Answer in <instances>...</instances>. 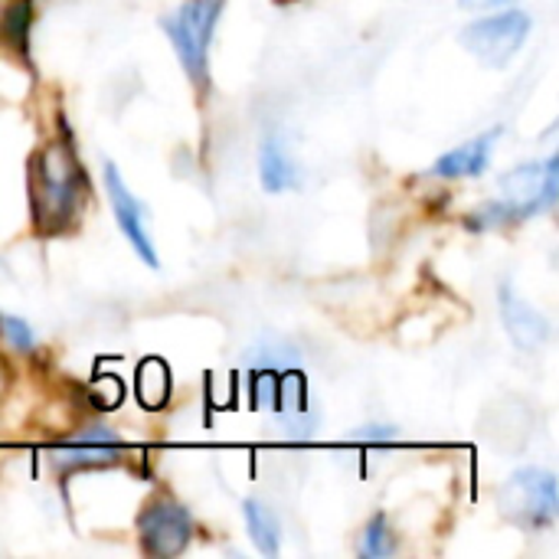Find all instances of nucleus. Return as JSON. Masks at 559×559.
I'll list each match as a JSON object with an SVG mask.
<instances>
[{
	"label": "nucleus",
	"mask_w": 559,
	"mask_h": 559,
	"mask_svg": "<svg viewBox=\"0 0 559 559\" xmlns=\"http://www.w3.org/2000/svg\"><path fill=\"white\" fill-rule=\"evenodd\" d=\"M82 200V170L66 141L46 144L29 167V206L33 226L43 233H59L75 216Z\"/></svg>",
	"instance_id": "nucleus-1"
},
{
	"label": "nucleus",
	"mask_w": 559,
	"mask_h": 559,
	"mask_svg": "<svg viewBox=\"0 0 559 559\" xmlns=\"http://www.w3.org/2000/svg\"><path fill=\"white\" fill-rule=\"evenodd\" d=\"M504 200L485 206V223H518L534 213H544L557 203L559 193V157H550L544 167L537 164H521L518 170L501 177Z\"/></svg>",
	"instance_id": "nucleus-2"
},
{
	"label": "nucleus",
	"mask_w": 559,
	"mask_h": 559,
	"mask_svg": "<svg viewBox=\"0 0 559 559\" xmlns=\"http://www.w3.org/2000/svg\"><path fill=\"white\" fill-rule=\"evenodd\" d=\"M223 13V0H187L174 16L164 20V29L183 62V72L197 82L206 85V59H210V43H213V26Z\"/></svg>",
	"instance_id": "nucleus-3"
},
{
	"label": "nucleus",
	"mask_w": 559,
	"mask_h": 559,
	"mask_svg": "<svg viewBox=\"0 0 559 559\" xmlns=\"http://www.w3.org/2000/svg\"><path fill=\"white\" fill-rule=\"evenodd\" d=\"M501 508L524 527H550L559 514L557 478L544 468H521L501 488Z\"/></svg>",
	"instance_id": "nucleus-4"
},
{
	"label": "nucleus",
	"mask_w": 559,
	"mask_h": 559,
	"mask_svg": "<svg viewBox=\"0 0 559 559\" xmlns=\"http://www.w3.org/2000/svg\"><path fill=\"white\" fill-rule=\"evenodd\" d=\"M527 33H531V16L524 10H504V13L481 16L472 26H465L462 43L475 59H481L485 66L501 69L524 46Z\"/></svg>",
	"instance_id": "nucleus-5"
},
{
	"label": "nucleus",
	"mask_w": 559,
	"mask_h": 559,
	"mask_svg": "<svg viewBox=\"0 0 559 559\" xmlns=\"http://www.w3.org/2000/svg\"><path fill=\"white\" fill-rule=\"evenodd\" d=\"M138 534H141L144 554L177 557L187 550V544L193 537V521H190L187 508H180L177 501H157L138 518Z\"/></svg>",
	"instance_id": "nucleus-6"
},
{
	"label": "nucleus",
	"mask_w": 559,
	"mask_h": 559,
	"mask_svg": "<svg viewBox=\"0 0 559 559\" xmlns=\"http://www.w3.org/2000/svg\"><path fill=\"white\" fill-rule=\"evenodd\" d=\"M105 190H108V200H111V210H115V219H118V229L124 233V239L131 242V249L138 252V259L151 269L160 265L157 259V249H154V239H151V229H147V216H144V206L134 200V193L128 190L121 170L108 160L105 164Z\"/></svg>",
	"instance_id": "nucleus-7"
},
{
	"label": "nucleus",
	"mask_w": 559,
	"mask_h": 559,
	"mask_svg": "<svg viewBox=\"0 0 559 559\" xmlns=\"http://www.w3.org/2000/svg\"><path fill=\"white\" fill-rule=\"evenodd\" d=\"M121 439L105 429V426H92L85 432H79L75 439H69L62 449H56L52 462L59 472H72V468H98L118 459Z\"/></svg>",
	"instance_id": "nucleus-8"
},
{
	"label": "nucleus",
	"mask_w": 559,
	"mask_h": 559,
	"mask_svg": "<svg viewBox=\"0 0 559 559\" xmlns=\"http://www.w3.org/2000/svg\"><path fill=\"white\" fill-rule=\"evenodd\" d=\"M501 318H504V331L521 350H540L550 337L547 318L534 311L527 301H521L508 285L501 288Z\"/></svg>",
	"instance_id": "nucleus-9"
},
{
	"label": "nucleus",
	"mask_w": 559,
	"mask_h": 559,
	"mask_svg": "<svg viewBox=\"0 0 559 559\" xmlns=\"http://www.w3.org/2000/svg\"><path fill=\"white\" fill-rule=\"evenodd\" d=\"M498 134H501V131L495 128V131H488V134H481V138H472V141H465L462 147L442 154V157L436 160L432 174H436V177H445V180H462V177H478V174H485Z\"/></svg>",
	"instance_id": "nucleus-10"
},
{
	"label": "nucleus",
	"mask_w": 559,
	"mask_h": 559,
	"mask_svg": "<svg viewBox=\"0 0 559 559\" xmlns=\"http://www.w3.org/2000/svg\"><path fill=\"white\" fill-rule=\"evenodd\" d=\"M259 177L265 193H285L298 183V164L278 134H269L259 151Z\"/></svg>",
	"instance_id": "nucleus-11"
},
{
	"label": "nucleus",
	"mask_w": 559,
	"mask_h": 559,
	"mask_svg": "<svg viewBox=\"0 0 559 559\" xmlns=\"http://www.w3.org/2000/svg\"><path fill=\"white\" fill-rule=\"evenodd\" d=\"M242 514H246V524H249V534H252V544L259 547V554L275 557L282 547V534H278V518L272 514V508H265L262 501H246Z\"/></svg>",
	"instance_id": "nucleus-12"
},
{
	"label": "nucleus",
	"mask_w": 559,
	"mask_h": 559,
	"mask_svg": "<svg viewBox=\"0 0 559 559\" xmlns=\"http://www.w3.org/2000/svg\"><path fill=\"white\" fill-rule=\"evenodd\" d=\"M393 550H396V544H393L390 524H386V518H383V514H377V518L367 524V531H364L360 554L370 559H380V557H390Z\"/></svg>",
	"instance_id": "nucleus-13"
},
{
	"label": "nucleus",
	"mask_w": 559,
	"mask_h": 559,
	"mask_svg": "<svg viewBox=\"0 0 559 559\" xmlns=\"http://www.w3.org/2000/svg\"><path fill=\"white\" fill-rule=\"evenodd\" d=\"M0 337H3V344L10 350H20V354H29L33 344H36L29 324L23 318H16V314H3V311H0Z\"/></svg>",
	"instance_id": "nucleus-14"
},
{
	"label": "nucleus",
	"mask_w": 559,
	"mask_h": 559,
	"mask_svg": "<svg viewBox=\"0 0 559 559\" xmlns=\"http://www.w3.org/2000/svg\"><path fill=\"white\" fill-rule=\"evenodd\" d=\"M26 23H29V7H26V0H20V3L10 7V13H7V33H10L16 43H23V39H26Z\"/></svg>",
	"instance_id": "nucleus-15"
},
{
	"label": "nucleus",
	"mask_w": 559,
	"mask_h": 559,
	"mask_svg": "<svg viewBox=\"0 0 559 559\" xmlns=\"http://www.w3.org/2000/svg\"><path fill=\"white\" fill-rule=\"evenodd\" d=\"M396 432L390 429V426H370V432H360V439H367V442H390Z\"/></svg>",
	"instance_id": "nucleus-16"
},
{
	"label": "nucleus",
	"mask_w": 559,
	"mask_h": 559,
	"mask_svg": "<svg viewBox=\"0 0 559 559\" xmlns=\"http://www.w3.org/2000/svg\"><path fill=\"white\" fill-rule=\"evenodd\" d=\"M465 10H488V7H504V3H511V0H459Z\"/></svg>",
	"instance_id": "nucleus-17"
}]
</instances>
